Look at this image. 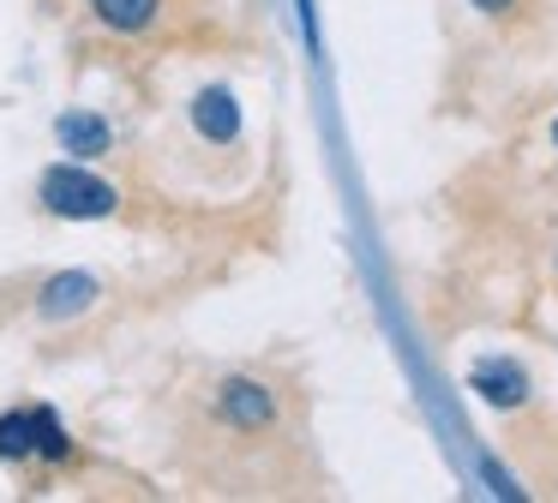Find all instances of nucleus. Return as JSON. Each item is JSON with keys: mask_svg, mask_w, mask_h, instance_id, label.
Here are the masks:
<instances>
[{"mask_svg": "<svg viewBox=\"0 0 558 503\" xmlns=\"http://www.w3.org/2000/svg\"><path fill=\"white\" fill-rule=\"evenodd\" d=\"M43 204H49L54 216H109L114 186L78 174V168H49V174H43Z\"/></svg>", "mask_w": 558, "mask_h": 503, "instance_id": "1", "label": "nucleus"}, {"mask_svg": "<svg viewBox=\"0 0 558 503\" xmlns=\"http://www.w3.org/2000/svg\"><path fill=\"white\" fill-rule=\"evenodd\" d=\"M0 455H54L61 462L66 455V431L54 426V414L49 407H31V414H7L0 419Z\"/></svg>", "mask_w": 558, "mask_h": 503, "instance_id": "2", "label": "nucleus"}, {"mask_svg": "<svg viewBox=\"0 0 558 503\" xmlns=\"http://www.w3.org/2000/svg\"><path fill=\"white\" fill-rule=\"evenodd\" d=\"M217 414L229 419L234 431H270L277 426V395H270L265 383H253V378H229L217 390Z\"/></svg>", "mask_w": 558, "mask_h": 503, "instance_id": "3", "label": "nucleus"}, {"mask_svg": "<svg viewBox=\"0 0 558 503\" xmlns=\"http://www.w3.org/2000/svg\"><path fill=\"white\" fill-rule=\"evenodd\" d=\"M474 390H481L486 402H498V407H517L522 395H529V378H522L510 359H486V366H474Z\"/></svg>", "mask_w": 558, "mask_h": 503, "instance_id": "4", "label": "nucleus"}, {"mask_svg": "<svg viewBox=\"0 0 558 503\" xmlns=\"http://www.w3.org/2000/svg\"><path fill=\"white\" fill-rule=\"evenodd\" d=\"M193 120H198V132H210V138H234V102H229V90H205L193 102Z\"/></svg>", "mask_w": 558, "mask_h": 503, "instance_id": "5", "label": "nucleus"}, {"mask_svg": "<svg viewBox=\"0 0 558 503\" xmlns=\"http://www.w3.org/2000/svg\"><path fill=\"white\" fill-rule=\"evenodd\" d=\"M61 144H66V150H78V156H102V150H109V126H102L97 114H66L61 120Z\"/></svg>", "mask_w": 558, "mask_h": 503, "instance_id": "6", "label": "nucleus"}, {"mask_svg": "<svg viewBox=\"0 0 558 503\" xmlns=\"http://www.w3.org/2000/svg\"><path fill=\"white\" fill-rule=\"evenodd\" d=\"M97 7L102 24H114V30H145L150 19H157V0H90Z\"/></svg>", "mask_w": 558, "mask_h": 503, "instance_id": "7", "label": "nucleus"}, {"mask_svg": "<svg viewBox=\"0 0 558 503\" xmlns=\"http://www.w3.org/2000/svg\"><path fill=\"white\" fill-rule=\"evenodd\" d=\"M90 294H97L90 275H61V282H49V299H43V306H49V311H73V306H85Z\"/></svg>", "mask_w": 558, "mask_h": 503, "instance_id": "8", "label": "nucleus"}, {"mask_svg": "<svg viewBox=\"0 0 558 503\" xmlns=\"http://www.w3.org/2000/svg\"><path fill=\"white\" fill-rule=\"evenodd\" d=\"M474 7H486V12H505V7H510V0H474Z\"/></svg>", "mask_w": 558, "mask_h": 503, "instance_id": "9", "label": "nucleus"}, {"mask_svg": "<svg viewBox=\"0 0 558 503\" xmlns=\"http://www.w3.org/2000/svg\"><path fill=\"white\" fill-rule=\"evenodd\" d=\"M553 138H558V126H553Z\"/></svg>", "mask_w": 558, "mask_h": 503, "instance_id": "10", "label": "nucleus"}]
</instances>
